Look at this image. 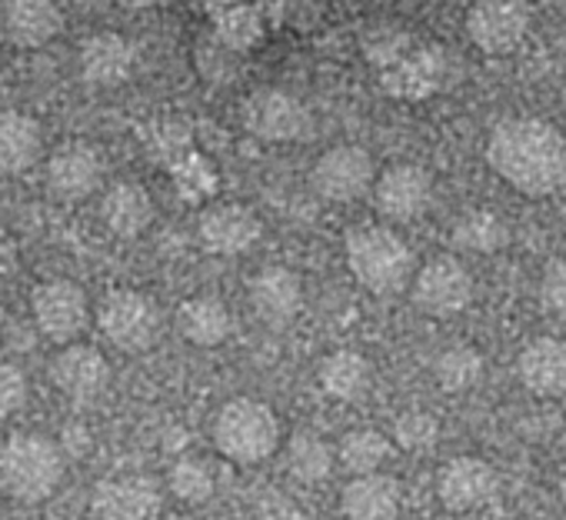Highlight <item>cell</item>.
Instances as JSON below:
<instances>
[{
    "mask_svg": "<svg viewBox=\"0 0 566 520\" xmlns=\"http://www.w3.org/2000/svg\"><path fill=\"white\" fill-rule=\"evenodd\" d=\"M496 487H500L496 470L480 457H457L443 464L437 477L440 503L453 513H470V510L486 507L496 497Z\"/></svg>",
    "mask_w": 566,
    "mask_h": 520,
    "instance_id": "obj_16",
    "label": "cell"
},
{
    "mask_svg": "<svg viewBox=\"0 0 566 520\" xmlns=\"http://www.w3.org/2000/svg\"><path fill=\"white\" fill-rule=\"evenodd\" d=\"M413 301L430 318H453L473 301V278L457 257H437L413 274Z\"/></svg>",
    "mask_w": 566,
    "mask_h": 520,
    "instance_id": "obj_9",
    "label": "cell"
},
{
    "mask_svg": "<svg viewBox=\"0 0 566 520\" xmlns=\"http://www.w3.org/2000/svg\"><path fill=\"white\" fill-rule=\"evenodd\" d=\"M8 264H11V243H8V237H4V233H0V278H4Z\"/></svg>",
    "mask_w": 566,
    "mask_h": 520,
    "instance_id": "obj_38",
    "label": "cell"
},
{
    "mask_svg": "<svg viewBox=\"0 0 566 520\" xmlns=\"http://www.w3.org/2000/svg\"><path fill=\"white\" fill-rule=\"evenodd\" d=\"M347 268L370 294H394L413 274V253L390 227L367 223L347 233Z\"/></svg>",
    "mask_w": 566,
    "mask_h": 520,
    "instance_id": "obj_2",
    "label": "cell"
},
{
    "mask_svg": "<svg viewBox=\"0 0 566 520\" xmlns=\"http://www.w3.org/2000/svg\"><path fill=\"white\" fill-rule=\"evenodd\" d=\"M64 477V450L44 434H14L0 447V483L24 503L48 500Z\"/></svg>",
    "mask_w": 566,
    "mask_h": 520,
    "instance_id": "obj_4",
    "label": "cell"
},
{
    "mask_svg": "<svg viewBox=\"0 0 566 520\" xmlns=\"http://www.w3.org/2000/svg\"><path fill=\"white\" fill-rule=\"evenodd\" d=\"M390 454H394L390 440L374 427H357V430L344 434V440L337 444V460L354 477L380 474V467L390 460Z\"/></svg>",
    "mask_w": 566,
    "mask_h": 520,
    "instance_id": "obj_26",
    "label": "cell"
},
{
    "mask_svg": "<svg viewBox=\"0 0 566 520\" xmlns=\"http://www.w3.org/2000/svg\"><path fill=\"white\" fill-rule=\"evenodd\" d=\"M104 180V157L87 141H67L48 157V190L64 200L77 204L87 200Z\"/></svg>",
    "mask_w": 566,
    "mask_h": 520,
    "instance_id": "obj_11",
    "label": "cell"
},
{
    "mask_svg": "<svg viewBox=\"0 0 566 520\" xmlns=\"http://www.w3.org/2000/svg\"><path fill=\"white\" fill-rule=\"evenodd\" d=\"M263 233L260 217L243 204H213L197 220V237L207 253L233 257L250 250Z\"/></svg>",
    "mask_w": 566,
    "mask_h": 520,
    "instance_id": "obj_15",
    "label": "cell"
},
{
    "mask_svg": "<svg viewBox=\"0 0 566 520\" xmlns=\"http://www.w3.org/2000/svg\"><path fill=\"white\" fill-rule=\"evenodd\" d=\"M34 321L44 337L57 344H71L81 337L91 324V304L81 284L74 281H48L34 291L31 298Z\"/></svg>",
    "mask_w": 566,
    "mask_h": 520,
    "instance_id": "obj_10",
    "label": "cell"
},
{
    "mask_svg": "<svg viewBox=\"0 0 566 520\" xmlns=\"http://www.w3.org/2000/svg\"><path fill=\"white\" fill-rule=\"evenodd\" d=\"M117 4H120L124 11H147V8L157 4V0H117Z\"/></svg>",
    "mask_w": 566,
    "mask_h": 520,
    "instance_id": "obj_39",
    "label": "cell"
},
{
    "mask_svg": "<svg viewBox=\"0 0 566 520\" xmlns=\"http://www.w3.org/2000/svg\"><path fill=\"white\" fill-rule=\"evenodd\" d=\"M486 160L500 180L526 197H549L566 187V134L539 117H510L493 127Z\"/></svg>",
    "mask_w": 566,
    "mask_h": 520,
    "instance_id": "obj_1",
    "label": "cell"
},
{
    "mask_svg": "<svg viewBox=\"0 0 566 520\" xmlns=\"http://www.w3.org/2000/svg\"><path fill=\"white\" fill-rule=\"evenodd\" d=\"M311 184H314V190L324 200L350 204V200L364 197L367 190H374L377 167H374V157L364 147H357V144H337V147L324 150L314 160Z\"/></svg>",
    "mask_w": 566,
    "mask_h": 520,
    "instance_id": "obj_7",
    "label": "cell"
},
{
    "mask_svg": "<svg viewBox=\"0 0 566 520\" xmlns=\"http://www.w3.org/2000/svg\"><path fill=\"white\" fill-rule=\"evenodd\" d=\"M549 4H553V0H549Z\"/></svg>",
    "mask_w": 566,
    "mask_h": 520,
    "instance_id": "obj_42",
    "label": "cell"
},
{
    "mask_svg": "<svg viewBox=\"0 0 566 520\" xmlns=\"http://www.w3.org/2000/svg\"><path fill=\"white\" fill-rule=\"evenodd\" d=\"M134 64H137V51L117 31L91 34L81 44V77L91 87H120L124 81H130Z\"/></svg>",
    "mask_w": 566,
    "mask_h": 520,
    "instance_id": "obj_18",
    "label": "cell"
},
{
    "mask_svg": "<svg viewBox=\"0 0 566 520\" xmlns=\"http://www.w3.org/2000/svg\"><path fill=\"white\" fill-rule=\"evenodd\" d=\"M437 384L450 394H463L470 387L480 384L483 377V354L470 344H450L440 351L437 364H433Z\"/></svg>",
    "mask_w": 566,
    "mask_h": 520,
    "instance_id": "obj_29",
    "label": "cell"
},
{
    "mask_svg": "<svg viewBox=\"0 0 566 520\" xmlns=\"http://www.w3.org/2000/svg\"><path fill=\"white\" fill-rule=\"evenodd\" d=\"M250 304L260 321L266 324H283L297 318L304 304V284L291 268H263L250 288Z\"/></svg>",
    "mask_w": 566,
    "mask_h": 520,
    "instance_id": "obj_21",
    "label": "cell"
},
{
    "mask_svg": "<svg viewBox=\"0 0 566 520\" xmlns=\"http://www.w3.org/2000/svg\"><path fill=\"white\" fill-rule=\"evenodd\" d=\"M287 470L301 483H321L334 470V447L317 434H294L287 444Z\"/></svg>",
    "mask_w": 566,
    "mask_h": 520,
    "instance_id": "obj_28",
    "label": "cell"
},
{
    "mask_svg": "<svg viewBox=\"0 0 566 520\" xmlns=\"http://www.w3.org/2000/svg\"><path fill=\"white\" fill-rule=\"evenodd\" d=\"M28 401V377L8 364V361H0V420H8L14 417Z\"/></svg>",
    "mask_w": 566,
    "mask_h": 520,
    "instance_id": "obj_34",
    "label": "cell"
},
{
    "mask_svg": "<svg viewBox=\"0 0 566 520\" xmlns=\"http://www.w3.org/2000/svg\"><path fill=\"white\" fill-rule=\"evenodd\" d=\"M530 31L526 0H473L467 11V34L483 54H510Z\"/></svg>",
    "mask_w": 566,
    "mask_h": 520,
    "instance_id": "obj_8",
    "label": "cell"
},
{
    "mask_svg": "<svg viewBox=\"0 0 566 520\" xmlns=\"http://www.w3.org/2000/svg\"><path fill=\"white\" fill-rule=\"evenodd\" d=\"M394 437H397V444H400L403 450L420 454V450H430V447L437 444V437H440V424H437V417H433V414H427V410H407V414H400V417H397V424H394Z\"/></svg>",
    "mask_w": 566,
    "mask_h": 520,
    "instance_id": "obj_31",
    "label": "cell"
},
{
    "mask_svg": "<svg viewBox=\"0 0 566 520\" xmlns=\"http://www.w3.org/2000/svg\"><path fill=\"white\" fill-rule=\"evenodd\" d=\"M539 301L549 314L566 318V260H553L539 281Z\"/></svg>",
    "mask_w": 566,
    "mask_h": 520,
    "instance_id": "obj_35",
    "label": "cell"
},
{
    "mask_svg": "<svg viewBox=\"0 0 566 520\" xmlns=\"http://www.w3.org/2000/svg\"><path fill=\"white\" fill-rule=\"evenodd\" d=\"M240 121L253 137H260L266 144L297 141L311 127V114H307L304 101L291 91H283V87H256L243 101Z\"/></svg>",
    "mask_w": 566,
    "mask_h": 520,
    "instance_id": "obj_6",
    "label": "cell"
},
{
    "mask_svg": "<svg viewBox=\"0 0 566 520\" xmlns=\"http://www.w3.org/2000/svg\"><path fill=\"white\" fill-rule=\"evenodd\" d=\"M167 483H170V493H174L177 500L190 503V507L207 503V500L213 497V474H210L207 464H200V460H193V457L177 460V464L170 467V474H167Z\"/></svg>",
    "mask_w": 566,
    "mask_h": 520,
    "instance_id": "obj_30",
    "label": "cell"
},
{
    "mask_svg": "<svg viewBox=\"0 0 566 520\" xmlns=\"http://www.w3.org/2000/svg\"><path fill=\"white\" fill-rule=\"evenodd\" d=\"M256 520H304V510L287 493H263L256 500Z\"/></svg>",
    "mask_w": 566,
    "mask_h": 520,
    "instance_id": "obj_36",
    "label": "cell"
},
{
    "mask_svg": "<svg viewBox=\"0 0 566 520\" xmlns=\"http://www.w3.org/2000/svg\"><path fill=\"white\" fill-rule=\"evenodd\" d=\"M101 217H104L111 233L130 240V237H140L154 223V200H150L147 187L134 184V180H124V184H114L104 194Z\"/></svg>",
    "mask_w": 566,
    "mask_h": 520,
    "instance_id": "obj_23",
    "label": "cell"
},
{
    "mask_svg": "<svg viewBox=\"0 0 566 520\" xmlns=\"http://www.w3.org/2000/svg\"><path fill=\"white\" fill-rule=\"evenodd\" d=\"M44 150L41 124L24 111H0V177H18Z\"/></svg>",
    "mask_w": 566,
    "mask_h": 520,
    "instance_id": "obj_22",
    "label": "cell"
},
{
    "mask_svg": "<svg viewBox=\"0 0 566 520\" xmlns=\"http://www.w3.org/2000/svg\"><path fill=\"white\" fill-rule=\"evenodd\" d=\"M0 24L14 48L34 51L61 34L64 14L57 0H0Z\"/></svg>",
    "mask_w": 566,
    "mask_h": 520,
    "instance_id": "obj_17",
    "label": "cell"
},
{
    "mask_svg": "<svg viewBox=\"0 0 566 520\" xmlns=\"http://www.w3.org/2000/svg\"><path fill=\"white\" fill-rule=\"evenodd\" d=\"M450 237H453V243L460 250H470V253H496L506 243L510 230H506V223L493 210H467V214L457 217Z\"/></svg>",
    "mask_w": 566,
    "mask_h": 520,
    "instance_id": "obj_27",
    "label": "cell"
},
{
    "mask_svg": "<svg viewBox=\"0 0 566 520\" xmlns=\"http://www.w3.org/2000/svg\"><path fill=\"white\" fill-rule=\"evenodd\" d=\"M177 331L190 344H197V347H217V344H223L230 337L233 318H230V311H227L223 301L200 294V298H190V301L180 304V311H177Z\"/></svg>",
    "mask_w": 566,
    "mask_h": 520,
    "instance_id": "obj_24",
    "label": "cell"
},
{
    "mask_svg": "<svg viewBox=\"0 0 566 520\" xmlns=\"http://www.w3.org/2000/svg\"><path fill=\"white\" fill-rule=\"evenodd\" d=\"M197 67L207 81H230L233 77V67H237V51L230 44H223L217 34L210 41H200L197 48Z\"/></svg>",
    "mask_w": 566,
    "mask_h": 520,
    "instance_id": "obj_32",
    "label": "cell"
},
{
    "mask_svg": "<svg viewBox=\"0 0 566 520\" xmlns=\"http://www.w3.org/2000/svg\"><path fill=\"white\" fill-rule=\"evenodd\" d=\"M97 520H154L160 513V490L150 477L124 474L104 477L91 493Z\"/></svg>",
    "mask_w": 566,
    "mask_h": 520,
    "instance_id": "obj_14",
    "label": "cell"
},
{
    "mask_svg": "<svg viewBox=\"0 0 566 520\" xmlns=\"http://www.w3.org/2000/svg\"><path fill=\"white\" fill-rule=\"evenodd\" d=\"M433 200V177L420 164H394L374 184V207L387 220H417Z\"/></svg>",
    "mask_w": 566,
    "mask_h": 520,
    "instance_id": "obj_12",
    "label": "cell"
},
{
    "mask_svg": "<svg viewBox=\"0 0 566 520\" xmlns=\"http://www.w3.org/2000/svg\"><path fill=\"white\" fill-rule=\"evenodd\" d=\"M403 507V490L387 474L354 477L340 493V510L347 520H397Z\"/></svg>",
    "mask_w": 566,
    "mask_h": 520,
    "instance_id": "obj_19",
    "label": "cell"
},
{
    "mask_svg": "<svg viewBox=\"0 0 566 520\" xmlns=\"http://www.w3.org/2000/svg\"><path fill=\"white\" fill-rule=\"evenodd\" d=\"M190 4H193L197 11H217V14L230 11V0H190Z\"/></svg>",
    "mask_w": 566,
    "mask_h": 520,
    "instance_id": "obj_37",
    "label": "cell"
},
{
    "mask_svg": "<svg viewBox=\"0 0 566 520\" xmlns=\"http://www.w3.org/2000/svg\"><path fill=\"white\" fill-rule=\"evenodd\" d=\"M317 377H321V387L334 401H360L370 391L374 371H370L364 354H357V351H334L331 357H324Z\"/></svg>",
    "mask_w": 566,
    "mask_h": 520,
    "instance_id": "obj_25",
    "label": "cell"
},
{
    "mask_svg": "<svg viewBox=\"0 0 566 520\" xmlns=\"http://www.w3.org/2000/svg\"><path fill=\"white\" fill-rule=\"evenodd\" d=\"M167 520H187V517H167Z\"/></svg>",
    "mask_w": 566,
    "mask_h": 520,
    "instance_id": "obj_41",
    "label": "cell"
},
{
    "mask_svg": "<svg viewBox=\"0 0 566 520\" xmlns=\"http://www.w3.org/2000/svg\"><path fill=\"white\" fill-rule=\"evenodd\" d=\"M213 444L233 464H263L280 447V417L263 401L233 397L213 417Z\"/></svg>",
    "mask_w": 566,
    "mask_h": 520,
    "instance_id": "obj_3",
    "label": "cell"
},
{
    "mask_svg": "<svg viewBox=\"0 0 566 520\" xmlns=\"http://www.w3.org/2000/svg\"><path fill=\"white\" fill-rule=\"evenodd\" d=\"M51 381L64 397L77 404H91L104 397V391L111 387V364L91 344H67L51 361Z\"/></svg>",
    "mask_w": 566,
    "mask_h": 520,
    "instance_id": "obj_13",
    "label": "cell"
},
{
    "mask_svg": "<svg viewBox=\"0 0 566 520\" xmlns=\"http://www.w3.org/2000/svg\"><path fill=\"white\" fill-rule=\"evenodd\" d=\"M97 324L104 337L124 354H144L160 337V311L140 291H111L101 304Z\"/></svg>",
    "mask_w": 566,
    "mask_h": 520,
    "instance_id": "obj_5",
    "label": "cell"
},
{
    "mask_svg": "<svg viewBox=\"0 0 566 520\" xmlns=\"http://www.w3.org/2000/svg\"><path fill=\"white\" fill-rule=\"evenodd\" d=\"M520 381L536 397L566 394V341L536 337L520 354Z\"/></svg>",
    "mask_w": 566,
    "mask_h": 520,
    "instance_id": "obj_20",
    "label": "cell"
},
{
    "mask_svg": "<svg viewBox=\"0 0 566 520\" xmlns=\"http://www.w3.org/2000/svg\"><path fill=\"white\" fill-rule=\"evenodd\" d=\"M559 493H563V503H566V480H563V487H559Z\"/></svg>",
    "mask_w": 566,
    "mask_h": 520,
    "instance_id": "obj_40",
    "label": "cell"
},
{
    "mask_svg": "<svg viewBox=\"0 0 566 520\" xmlns=\"http://www.w3.org/2000/svg\"><path fill=\"white\" fill-rule=\"evenodd\" d=\"M217 38L223 44H230L233 51L247 48L256 38V18H253V11H243V8L223 11L220 14V24H217Z\"/></svg>",
    "mask_w": 566,
    "mask_h": 520,
    "instance_id": "obj_33",
    "label": "cell"
}]
</instances>
